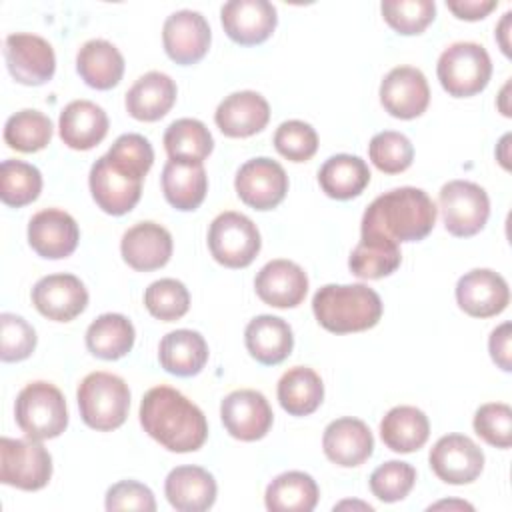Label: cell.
<instances>
[{"instance_id": "cell-1", "label": "cell", "mask_w": 512, "mask_h": 512, "mask_svg": "<svg viewBox=\"0 0 512 512\" xmlns=\"http://www.w3.org/2000/svg\"><path fill=\"white\" fill-rule=\"evenodd\" d=\"M140 424L170 452H194L208 438L204 412L170 386L150 388L140 402Z\"/></svg>"}, {"instance_id": "cell-2", "label": "cell", "mask_w": 512, "mask_h": 512, "mask_svg": "<svg viewBox=\"0 0 512 512\" xmlns=\"http://www.w3.org/2000/svg\"><path fill=\"white\" fill-rule=\"evenodd\" d=\"M434 200L414 186L388 190L372 200L362 216V234H382L394 242H418L436 224Z\"/></svg>"}, {"instance_id": "cell-3", "label": "cell", "mask_w": 512, "mask_h": 512, "mask_svg": "<svg viewBox=\"0 0 512 512\" xmlns=\"http://www.w3.org/2000/svg\"><path fill=\"white\" fill-rule=\"evenodd\" d=\"M312 310L328 332L350 334L378 324L382 300L366 284H326L314 294Z\"/></svg>"}, {"instance_id": "cell-4", "label": "cell", "mask_w": 512, "mask_h": 512, "mask_svg": "<svg viewBox=\"0 0 512 512\" xmlns=\"http://www.w3.org/2000/svg\"><path fill=\"white\" fill-rule=\"evenodd\" d=\"M80 416L86 426L110 432L124 424L130 408L128 384L110 372L88 374L76 392Z\"/></svg>"}, {"instance_id": "cell-5", "label": "cell", "mask_w": 512, "mask_h": 512, "mask_svg": "<svg viewBox=\"0 0 512 512\" xmlns=\"http://www.w3.org/2000/svg\"><path fill=\"white\" fill-rule=\"evenodd\" d=\"M14 416L20 430L32 440L56 438L68 426L64 394L44 380L30 382L18 392Z\"/></svg>"}, {"instance_id": "cell-6", "label": "cell", "mask_w": 512, "mask_h": 512, "mask_svg": "<svg viewBox=\"0 0 512 512\" xmlns=\"http://www.w3.org/2000/svg\"><path fill=\"white\" fill-rule=\"evenodd\" d=\"M436 74L450 96L468 98L486 88L492 62L482 44L454 42L440 54Z\"/></svg>"}, {"instance_id": "cell-7", "label": "cell", "mask_w": 512, "mask_h": 512, "mask_svg": "<svg viewBox=\"0 0 512 512\" xmlns=\"http://www.w3.org/2000/svg\"><path fill=\"white\" fill-rule=\"evenodd\" d=\"M262 240L256 224L240 212L218 214L208 230V248L214 260L226 268H244L260 252Z\"/></svg>"}, {"instance_id": "cell-8", "label": "cell", "mask_w": 512, "mask_h": 512, "mask_svg": "<svg viewBox=\"0 0 512 512\" xmlns=\"http://www.w3.org/2000/svg\"><path fill=\"white\" fill-rule=\"evenodd\" d=\"M442 220L452 236L478 234L490 216V200L482 186L468 180H450L438 194Z\"/></svg>"}, {"instance_id": "cell-9", "label": "cell", "mask_w": 512, "mask_h": 512, "mask_svg": "<svg viewBox=\"0 0 512 512\" xmlns=\"http://www.w3.org/2000/svg\"><path fill=\"white\" fill-rule=\"evenodd\" d=\"M52 476V456L40 440H0V480L20 490H40Z\"/></svg>"}, {"instance_id": "cell-10", "label": "cell", "mask_w": 512, "mask_h": 512, "mask_svg": "<svg viewBox=\"0 0 512 512\" xmlns=\"http://www.w3.org/2000/svg\"><path fill=\"white\" fill-rule=\"evenodd\" d=\"M142 180L128 168L112 162L106 154L90 168V192L98 208L106 214L122 216L130 212L142 194Z\"/></svg>"}, {"instance_id": "cell-11", "label": "cell", "mask_w": 512, "mask_h": 512, "mask_svg": "<svg viewBox=\"0 0 512 512\" xmlns=\"http://www.w3.org/2000/svg\"><path fill=\"white\" fill-rule=\"evenodd\" d=\"M234 188L246 206L254 210H272L288 192V176L276 160L260 156L238 168Z\"/></svg>"}, {"instance_id": "cell-12", "label": "cell", "mask_w": 512, "mask_h": 512, "mask_svg": "<svg viewBox=\"0 0 512 512\" xmlns=\"http://www.w3.org/2000/svg\"><path fill=\"white\" fill-rule=\"evenodd\" d=\"M10 76L26 86H40L54 76L56 56L48 40L28 32L10 34L4 42Z\"/></svg>"}, {"instance_id": "cell-13", "label": "cell", "mask_w": 512, "mask_h": 512, "mask_svg": "<svg viewBox=\"0 0 512 512\" xmlns=\"http://www.w3.org/2000/svg\"><path fill=\"white\" fill-rule=\"evenodd\" d=\"M220 418L226 432L242 442H254L272 428V408L262 392L242 388L230 392L220 404Z\"/></svg>"}, {"instance_id": "cell-14", "label": "cell", "mask_w": 512, "mask_h": 512, "mask_svg": "<svg viewBox=\"0 0 512 512\" xmlns=\"http://www.w3.org/2000/svg\"><path fill=\"white\" fill-rule=\"evenodd\" d=\"M430 468L446 484H470L484 468V452L464 434H446L430 450Z\"/></svg>"}, {"instance_id": "cell-15", "label": "cell", "mask_w": 512, "mask_h": 512, "mask_svg": "<svg viewBox=\"0 0 512 512\" xmlns=\"http://www.w3.org/2000/svg\"><path fill=\"white\" fill-rule=\"evenodd\" d=\"M210 40V26L196 10H178L164 20V50L176 64L188 66L202 60L210 48Z\"/></svg>"}, {"instance_id": "cell-16", "label": "cell", "mask_w": 512, "mask_h": 512, "mask_svg": "<svg viewBox=\"0 0 512 512\" xmlns=\"http://www.w3.org/2000/svg\"><path fill=\"white\" fill-rule=\"evenodd\" d=\"M380 102L384 110L400 120H412L424 114L430 102L428 80L414 66L392 68L380 84Z\"/></svg>"}, {"instance_id": "cell-17", "label": "cell", "mask_w": 512, "mask_h": 512, "mask_svg": "<svg viewBox=\"0 0 512 512\" xmlns=\"http://www.w3.org/2000/svg\"><path fill=\"white\" fill-rule=\"evenodd\" d=\"M34 308L56 322H70L84 312L88 292L74 274H48L32 288Z\"/></svg>"}, {"instance_id": "cell-18", "label": "cell", "mask_w": 512, "mask_h": 512, "mask_svg": "<svg viewBox=\"0 0 512 512\" xmlns=\"http://www.w3.org/2000/svg\"><path fill=\"white\" fill-rule=\"evenodd\" d=\"M220 20L230 40L254 46L270 38L278 16L268 0H230L220 8Z\"/></svg>"}, {"instance_id": "cell-19", "label": "cell", "mask_w": 512, "mask_h": 512, "mask_svg": "<svg viewBox=\"0 0 512 512\" xmlns=\"http://www.w3.org/2000/svg\"><path fill=\"white\" fill-rule=\"evenodd\" d=\"M456 302L468 316H496L510 302L508 282L490 268H474L460 276L456 284Z\"/></svg>"}, {"instance_id": "cell-20", "label": "cell", "mask_w": 512, "mask_h": 512, "mask_svg": "<svg viewBox=\"0 0 512 512\" xmlns=\"http://www.w3.org/2000/svg\"><path fill=\"white\" fill-rule=\"evenodd\" d=\"M80 240L76 220L58 208L36 212L28 222V242L32 250L48 260L70 256Z\"/></svg>"}, {"instance_id": "cell-21", "label": "cell", "mask_w": 512, "mask_h": 512, "mask_svg": "<svg viewBox=\"0 0 512 512\" xmlns=\"http://www.w3.org/2000/svg\"><path fill=\"white\" fill-rule=\"evenodd\" d=\"M258 298L274 308H294L308 292L306 272L292 260H270L254 280Z\"/></svg>"}, {"instance_id": "cell-22", "label": "cell", "mask_w": 512, "mask_h": 512, "mask_svg": "<svg viewBox=\"0 0 512 512\" xmlns=\"http://www.w3.org/2000/svg\"><path fill=\"white\" fill-rule=\"evenodd\" d=\"M270 120V106L266 98L254 90H240L226 96L216 112L214 122L224 136L246 138L262 128Z\"/></svg>"}, {"instance_id": "cell-23", "label": "cell", "mask_w": 512, "mask_h": 512, "mask_svg": "<svg viewBox=\"0 0 512 512\" xmlns=\"http://www.w3.org/2000/svg\"><path fill=\"white\" fill-rule=\"evenodd\" d=\"M120 252L124 262L138 272L158 270L172 256V236L156 222H138L124 232Z\"/></svg>"}, {"instance_id": "cell-24", "label": "cell", "mask_w": 512, "mask_h": 512, "mask_svg": "<svg viewBox=\"0 0 512 512\" xmlns=\"http://www.w3.org/2000/svg\"><path fill=\"white\" fill-rule=\"evenodd\" d=\"M322 448L330 462L352 468L360 466L372 456L374 438L370 428L358 418L332 420L322 436Z\"/></svg>"}, {"instance_id": "cell-25", "label": "cell", "mask_w": 512, "mask_h": 512, "mask_svg": "<svg viewBox=\"0 0 512 512\" xmlns=\"http://www.w3.org/2000/svg\"><path fill=\"white\" fill-rule=\"evenodd\" d=\"M164 494L180 512H204L216 502V480L200 466H176L166 476Z\"/></svg>"}, {"instance_id": "cell-26", "label": "cell", "mask_w": 512, "mask_h": 512, "mask_svg": "<svg viewBox=\"0 0 512 512\" xmlns=\"http://www.w3.org/2000/svg\"><path fill=\"white\" fill-rule=\"evenodd\" d=\"M62 142L72 150H90L108 132V116L102 106L90 100H74L64 106L58 120Z\"/></svg>"}, {"instance_id": "cell-27", "label": "cell", "mask_w": 512, "mask_h": 512, "mask_svg": "<svg viewBox=\"0 0 512 512\" xmlns=\"http://www.w3.org/2000/svg\"><path fill=\"white\" fill-rule=\"evenodd\" d=\"M244 342L250 356L266 366L284 362L294 348V334L286 320L270 314L256 316L244 330Z\"/></svg>"}, {"instance_id": "cell-28", "label": "cell", "mask_w": 512, "mask_h": 512, "mask_svg": "<svg viewBox=\"0 0 512 512\" xmlns=\"http://www.w3.org/2000/svg\"><path fill=\"white\" fill-rule=\"evenodd\" d=\"M176 84L164 72H146L126 92V110L142 122L160 120L176 102Z\"/></svg>"}, {"instance_id": "cell-29", "label": "cell", "mask_w": 512, "mask_h": 512, "mask_svg": "<svg viewBox=\"0 0 512 512\" xmlns=\"http://www.w3.org/2000/svg\"><path fill=\"white\" fill-rule=\"evenodd\" d=\"M158 360L174 376H196L208 362V344L196 330H172L160 340Z\"/></svg>"}, {"instance_id": "cell-30", "label": "cell", "mask_w": 512, "mask_h": 512, "mask_svg": "<svg viewBox=\"0 0 512 512\" xmlns=\"http://www.w3.org/2000/svg\"><path fill=\"white\" fill-rule=\"evenodd\" d=\"M76 70L90 88L110 90L122 80L124 56L112 42L94 38L80 46Z\"/></svg>"}, {"instance_id": "cell-31", "label": "cell", "mask_w": 512, "mask_h": 512, "mask_svg": "<svg viewBox=\"0 0 512 512\" xmlns=\"http://www.w3.org/2000/svg\"><path fill=\"white\" fill-rule=\"evenodd\" d=\"M208 190V176L202 164L168 160L162 170V192L166 200L182 212L196 210Z\"/></svg>"}, {"instance_id": "cell-32", "label": "cell", "mask_w": 512, "mask_h": 512, "mask_svg": "<svg viewBox=\"0 0 512 512\" xmlns=\"http://www.w3.org/2000/svg\"><path fill=\"white\" fill-rule=\"evenodd\" d=\"M428 436V416L416 406H394L380 422L382 442L398 454H410L422 448Z\"/></svg>"}, {"instance_id": "cell-33", "label": "cell", "mask_w": 512, "mask_h": 512, "mask_svg": "<svg viewBox=\"0 0 512 512\" xmlns=\"http://www.w3.org/2000/svg\"><path fill=\"white\" fill-rule=\"evenodd\" d=\"M402 262L398 242L382 234H362L348 258L354 276L362 280H378L396 272Z\"/></svg>"}, {"instance_id": "cell-34", "label": "cell", "mask_w": 512, "mask_h": 512, "mask_svg": "<svg viewBox=\"0 0 512 512\" xmlns=\"http://www.w3.org/2000/svg\"><path fill=\"white\" fill-rule=\"evenodd\" d=\"M320 188L334 200H350L364 192L370 182V168L360 156H330L318 170Z\"/></svg>"}, {"instance_id": "cell-35", "label": "cell", "mask_w": 512, "mask_h": 512, "mask_svg": "<svg viewBox=\"0 0 512 512\" xmlns=\"http://www.w3.org/2000/svg\"><path fill=\"white\" fill-rule=\"evenodd\" d=\"M318 496V484L310 474L290 470L268 484L264 502L270 512H310L316 508Z\"/></svg>"}, {"instance_id": "cell-36", "label": "cell", "mask_w": 512, "mask_h": 512, "mask_svg": "<svg viewBox=\"0 0 512 512\" xmlns=\"http://www.w3.org/2000/svg\"><path fill=\"white\" fill-rule=\"evenodd\" d=\"M324 398L322 378L308 366H294L278 380V402L290 416H308Z\"/></svg>"}, {"instance_id": "cell-37", "label": "cell", "mask_w": 512, "mask_h": 512, "mask_svg": "<svg viewBox=\"0 0 512 512\" xmlns=\"http://www.w3.org/2000/svg\"><path fill=\"white\" fill-rule=\"evenodd\" d=\"M134 326L122 314H102L86 330V348L102 360H118L134 346Z\"/></svg>"}, {"instance_id": "cell-38", "label": "cell", "mask_w": 512, "mask_h": 512, "mask_svg": "<svg viewBox=\"0 0 512 512\" xmlns=\"http://www.w3.org/2000/svg\"><path fill=\"white\" fill-rule=\"evenodd\" d=\"M164 148L170 160L202 164L210 156L214 140L204 122L196 118H180L166 128Z\"/></svg>"}, {"instance_id": "cell-39", "label": "cell", "mask_w": 512, "mask_h": 512, "mask_svg": "<svg viewBox=\"0 0 512 512\" xmlns=\"http://www.w3.org/2000/svg\"><path fill=\"white\" fill-rule=\"evenodd\" d=\"M52 138V120L38 110H20L6 120L4 142L18 152H38Z\"/></svg>"}, {"instance_id": "cell-40", "label": "cell", "mask_w": 512, "mask_h": 512, "mask_svg": "<svg viewBox=\"0 0 512 512\" xmlns=\"http://www.w3.org/2000/svg\"><path fill=\"white\" fill-rule=\"evenodd\" d=\"M42 174L36 166L22 160H4L0 166V198L6 206L20 208L38 198Z\"/></svg>"}, {"instance_id": "cell-41", "label": "cell", "mask_w": 512, "mask_h": 512, "mask_svg": "<svg viewBox=\"0 0 512 512\" xmlns=\"http://www.w3.org/2000/svg\"><path fill=\"white\" fill-rule=\"evenodd\" d=\"M144 304L148 312L164 322L182 318L190 308L188 288L176 278H160L152 282L144 292Z\"/></svg>"}, {"instance_id": "cell-42", "label": "cell", "mask_w": 512, "mask_h": 512, "mask_svg": "<svg viewBox=\"0 0 512 512\" xmlns=\"http://www.w3.org/2000/svg\"><path fill=\"white\" fill-rule=\"evenodd\" d=\"M368 156L380 172L398 174L412 164L414 146L402 132L384 130L372 136L368 144Z\"/></svg>"}, {"instance_id": "cell-43", "label": "cell", "mask_w": 512, "mask_h": 512, "mask_svg": "<svg viewBox=\"0 0 512 512\" xmlns=\"http://www.w3.org/2000/svg\"><path fill=\"white\" fill-rule=\"evenodd\" d=\"M384 20L398 34H420L436 16L432 0H384L380 4Z\"/></svg>"}, {"instance_id": "cell-44", "label": "cell", "mask_w": 512, "mask_h": 512, "mask_svg": "<svg viewBox=\"0 0 512 512\" xmlns=\"http://www.w3.org/2000/svg\"><path fill=\"white\" fill-rule=\"evenodd\" d=\"M416 482V470L402 460H390L380 464L370 474V490L382 502L404 500Z\"/></svg>"}, {"instance_id": "cell-45", "label": "cell", "mask_w": 512, "mask_h": 512, "mask_svg": "<svg viewBox=\"0 0 512 512\" xmlns=\"http://www.w3.org/2000/svg\"><path fill=\"white\" fill-rule=\"evenodd\" d=\"M274 148L292 162H306L318 150V134L308 122L286 120L274 132Z\"/></svg>"}, {"instance_id": "cell-46", "label": "cell", "mask_w": 512, "mask_h": 512, "mask_svg": "<svg viewBox=\"0 0 512 512\" xmlns=\"http://www.w3.org/2000/svg\"><path fill=\"white\" fill-rule=\"evenodd\" d=\"M0 358L2 362L26 360L36 348L34 328L16 314H0Z\"/></svg>"}, {"instance_id": "cell-47", "label": "cell", "mask_w": 512, "mask_h": 512, "mask_svg": "<svg viewBox=\"0 0 512 512\" xmlns=\"http://www.w3.org/2000/svg\"><path fill=\"white\" fill-rule=\"evenodd\" d=\"M476 434L496 448H510L512 444V408L504 402L482 404L474 414Z\"/></svg>"}, {"instance_id": "cell-48", "label": "cell", "mask_w": 512, "mask_h": 512, "mask_svg": "<svg viewBox=\"0 0 512 512\" xmlns=\"http://www.w3.org/2000/svg\"><path fill=\"white\" fill-rule=\"evenodd\" d=\"M112 160L128 166L130 170L146 176L154 162V150L150 142L140 134H122L106 152Z\"/></svg>"}, {"instance_id": "cell-49", "label": "cell", "mask_w": 512, "mask_h": 512, "mask_svg": "<svg viewBox=\"0 0 512 512\" xmlns=\"http://www.w3.org/2000/svg\"><path fill=\"white\" fill-rule=\"evenodd\" d=\"M106 510H144L154 512L156 500L148 486L136 480H122L108 488L106 492Z\"/></svg>"}, {"instance_id": "cell-50", "label": "cell", "mask_w": 512, "mask_h": 512, "mask_svg": "<svg viewBox=\"0 0 512 512\" xmlns=\"http://www.w3.org/2000/svg\"><path fill=\"white\" fill-rule=\"evenodd\" d=\"M510 322H504L500 324L498 328L492 330L490 338H488V350H490V356L494 360V364L498 368H502L504 372H510L512 370V360H510Z\"/></svg>"}, {"instance_id": "cell-51", "label": "cell", "mask_w": 512, "mask_h": 512, "mask_svg": "<svg viewBox=\"0 0 512 512\" xmlns=\"http://www.w3.org/2000/svg\"><path fill=\"white\" fill-rule=\"evenodd\" d=\"M446 6L460 20H482L496 8V0H448Z\"/></svg>"}, {"instance_id": "cell-52", "label": "cell", "mask_w": 512, "mask_h": 512, "mask_svg": "<svg viewBox=\"0 0 512 512\" xmlns=\"http://www.w3.org/2000/svg\"><path fill=\"white\" fill-rule=\"evenodd\" d=\"M510 16H512V12H506L504 18H502V22L498 24V30H496V38H498V42H500V46H502V52H504L506 56H510V44L506 42L508 26H510Z\"/></svg>"}, {"instance_id": "cell-53", "label": "cell", "mask_w": 512, "mask_h": 512, "mask_svg": "<svg viewBox=\"0 0 512 512\" xmlns=\"http://www.w3.org/2000/svg\"><path fill=\"white\" fill-rule=\"evenodd\" d=\"M436 508H458V510H474L472 504L468 502H462V500H444V502H436L430 506V510H436Z\"/></svg>"}, {"instance_id": "cell-54", "label": "cell", "mask_w": 512, "mask_h": 512, "mask_svg": "<svg viewBox=\"0 0 512 512\" xmlns=\"http://www.w3.org/2000/svg\"><path fill=\"white\" fill-rule=\"evenodd\" d=\"M508 140H510V134L502 136V140H500V148H502V150L508 148ZM498 160H500V164H502L506 170L510 168V164H508V154H506V152H500V154H498Z\"/></svg>"}, {"instance_id": "cell-55", "label": "cell", "mask_w": 512, "mask_h": 512, "mask_svg": "<svg viewBox=\"0 0 512 512\" xmlns=\"http://www.w3.org/2000/svg\"><path fill=\"white\" fill-rule=\"evenodd\" d=\"M508 90H510V82L504 84V88H502V92H500V102H498V108H500V112H502L504 116H510V114L506 112V108H504V102H506V98H508Z\"/></svg>"}]
</instances>
